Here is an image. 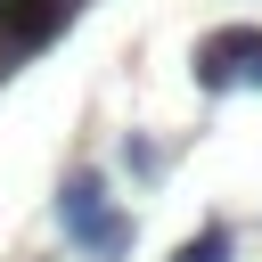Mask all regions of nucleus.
Masks as SVG:
<instances>
[{"instance_id": "obj_1", "label": "nucleus", "mask_w": 262, "mask_h": 262, "mask_svg": "<svg viewBox=\"0 0 262 262\" xmlns=\"http://www.w3.org/2000/svg\"><path fill=\"white\" fill-rule=\"evenodd\" d=\"M57 221H66V237L74 246H90V254H131V213L106 196V180H90V172H74L66 180V196H57Z\"/></svg>"}, {"instance_id": "obj_2", "label": "nucleus", "mask_w": 262, "mask_h": 262, "mask_svg": "<svg viewBox=\"0 0 262 262\" xmlns=\"http://www.w3.org/2000/svg\"><path fill=\"white\" fill-rule=\"evenodd\" d=\"M196 82H205V90H237V82H262V33H254V25L205 33V41H196Z\"/></svg>"}, {"instance_id": "obj_3", "label": "nucleus", "mask_w": 262, "mask_h": 262, "mask_svg": "<svg viewBox=\"0 0 262 262\" xmlns=\"http://www.w3.org/2000/svg\"><path fill=\"white\" fill-rule=\"evenodd\" d=\"M74 16V0H0V49H41L57 41Z\"/></svg>"}, {"instance_id": "obj_4", "label": "nucleus", "mask_w": 262, "mask_h": 262, "mask_svg": "<svg viewBox=\"0 0 262 262\" xmlns=\"http://www.w3.org/2000/svg\"><path fill=\"white\" fill-rule=\"evenodd\" d=\"M229 246H237V237H229V221H205V229H196V237L180 246V262H221Z\"/></svg>"}, {"instance_id": "obj_5", "label": "nucleus", "mask_w": 262, "mask_h": 262, "mask_svg": "<svg viewBox=\"0 0 262 262\" xmlns=\"http://www.w3.org/2000/svg\"><path fill=\"white\" fill-rule=\"evenodd\" d=\"M0 74H8V57H0Z\"/></svg>"}]
</instances>
